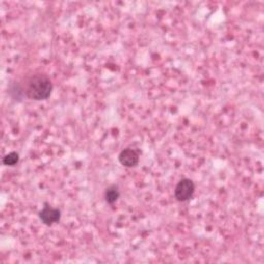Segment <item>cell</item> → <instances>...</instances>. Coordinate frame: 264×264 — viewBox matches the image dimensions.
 Masks as SVG:
<instances>
[{
	"instance_id": "obj_1",
	"label": "cell",
	"mask_w": 264,
	"mask_h": 264,
	"mask_svg": "<svg viewBox=\"0 0 264 264\" xmlns=\"http://www.w3.org/2000/svg\"><path fill=\"white\" fill-rule=\"evenodd\" d=\"M53 90V84L46 74H33L26 80L24 93L31 100H46L50 97Z\"/></svg>"
},
{
	"instance_id": "obj_2",
	"label": "cell",
	"mask_w": 264,
	"mask_h": 264,
	"mask_svg": "<svg viewBox=\"0 0 264 264\" xmlns=\"http://www.w3.org/2000/svg\"><path fill=\"white\" fill-rule=\"evenodd\" d=\"M195 191V185L190 179L181 180L174 189V197L178 201L189 200Z\"/></svg>"
},
{
	"instance_id": "obj_3",
	"label": "cell",
	"mask_w": 264,
	"mask_h": 264,
	"mask_svg": "<svg viewBox=\"0 0 264 264\" xmlns=\"http://www.w3.org/2000/svg\"><path fill=\"white\" fill-rule=\"evenodd\" d=\"M38 215H39V219L41 220V222L48 226L58 223L61 218L60 209L53 207L49 204H46L45 206H43V208L39 212Z\"/></svg>"
},
{
	"instance_id": "obj_4",
	"label": "cell",
	"mask_w": 264,
	"mask_h": 264,
	"mask_svg": "<svg viewBox=\"0 0 264 264\" xmlns=\"http://www.w3.org/2000/svg\"><path fill=\"white\" fill-rule=\"evenodd\" d=\"M140 160L139 153L134 149H125L119 155L120 163L125 167H135Z\"/></svg>"
},
{
	"instance_id": "obj_5",
	"label": "cell",
	"mask_w": 264,
	"mask_h": 264,
	"mask_svg": "<svg viewBox=\"0 0 264 264\" xmlns=\"http://www.w3.org/2000/svg\"><path fill=\"white\" fill-rule=\"evenodd\" d=\"M119 197H120V190L117 185H112L109 188H107L104 192V198L108 203L110 204L115 203Z\"/></svg>"
},
{
	"instance_id": "obj_6",
	"label": "cell",
	"mask_w": 264,
	"mask_h": 264,
	"mask_svg": "<svg viewBox=\"0 0 264 264\" xmlns=\"http://www.w3.org/2000/svg\"><path fill=\"white\" fill-rule=\"evenodd\" d=\"M19 159H20L19 158V154L16 153V152H12V153H10V154H8V155H6L4 157L3 162H4L5 165L14 166V165H16L19 162Z\"/></svg>"
}]
</instances>
